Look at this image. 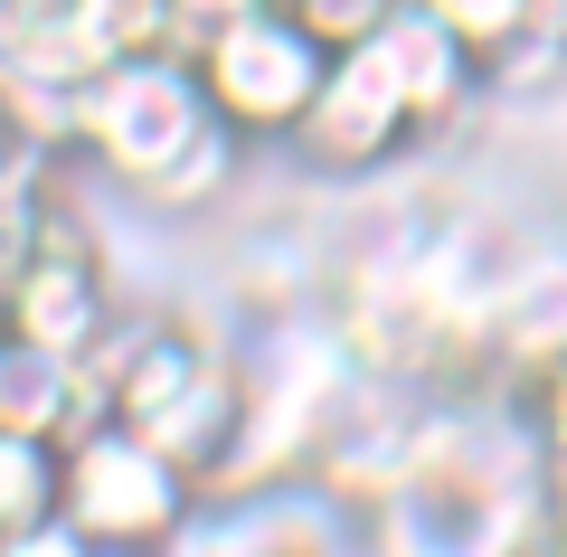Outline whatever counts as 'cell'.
<instances>
[{
  "label": "cell",
  "mask_w": 567,
  "mask_h": 557,
  "mask_svg": "<svg viewBox=\"0 0 567 557\" xmlns=\"http://www.w3.org/2000/svg\"><path fill=\"white\" fill-rule=\"evenodd\" d=\"M227 529H237V548H227V557H360V538H350L312 492L256 501V510H237Z\"/></svg>",
  "instance_id": "7"
},
{
  "label": "cell",
  "mask_w": 567,
  "mask_h": 557,
  "mask_svg": "<svg viewBox=\"0 0 567 557\" xmlns=\"http://www.w3.org/2000/svg\"><path fill=\"white\" fill-rule=\"evenodd\" d=\"M293 152H303L312 179H379V171H398V161L416 152V123L388 95V76L369 66V48L331 58V76H322V95H312Z\"/></svg>",
  "instance_id": "5"
},
{
  "label": "cell",
  "mask_w": 567,
  "mask_h": 557,
  "mask_svg": "<svg viewBox=\"0 0 567 557\" xmlns=\"http://www.w3.org/2000/svg\"><path fill=\"white\" fill-rule=\"evenodd\" d=\"M416 10L445 29V39L464 48L473 66H492V58H502V48L529 29V0H416Z\"/></svg>",
  "instance_id": "12"
},
{
  "label": "cell",
  "mask_w": 567,
  "mask_h": 557,
  "mask_svg": "<svg viewBox=\"0 0 567 557\" xmlns=\"http://www.w3.org/2000/svg\"><path fill=\"white\" fill-rule=\"evenodd\" d=\"M539 557H567V510H558V529H548V548Z\"/></svg>",
  "instance_id": "19"
},
{
  "label": "cell",
  "mask_w": 567,
  "mask_h": 557,
  "mask_svg": "<svg viewBox=\"0 0 567 557\" xmlns=\"http://www.w3.org/2000/svg\"><path fill=\"white\" fill-rule=\"evenodd\" d=\"M237 171H246V142L227 133V123H208V133L171 161V179H162L142 208H162V218H199V208H218L227 189H237Z\"/></svg>",
  "instance_id": "9"
},
{
  "label": "cell",
  "mask_w": 567,
  "mask_h": 557,
  "mask_svg": "<svg viewBox=\"0 0 567 557\" xmlns=\"http://www.w3.org/2000/svg\"><path fill=\"white\" fill-rule=\"evenodd\" d=\"M66 171H76V161L39 152V142H29L20 123L0 114V218H39V199H48V189H58Z\"/></svg>",
  "instance_id": "13"
},
{
  "label": "cell",
  "mask_w": 567,
  "mask_h": 557,
  "mask_svg": "<svg viewBox=\"0 0 567 557\" xmlns=\"http://www.w3.org/2000/svg\"><path fill=\"white\" fill-rule=\"evenodd\" d=\"M0 557H95V548H85V538L66 529L58 510H48V519H29V529H10V538H0Z\"/></svg>",
  "instance_id": "16"
},
{
  "label": "cell",
  "mask_w": 567,
  "mask_h": 557,
  "mask_svg": "<svg viewBox=\"0 0 567 557\" xmlns=\"http://www.w3.org/2000/svg\"><path fill=\"white\" fill-rule=\"evenodd\" d=\"M114 312L123 302H114L104 237L76 208V189L58 179V189L39 199V218H29V246H20V265H10V283H0V321H10V340L85 369V350L114 331Z\"/></svg>",
  "instance_id": "3"
},
{
  "label": "cell",
  "mask_w": 567,
  "mask_h": 557,
  "mask_svg": "<svg viewBox=\"0 0 567 557\" xmlns=\"http://www.w3.org/2000/svg\"><path fill=\"white\" fill-rule=\"evenodd\" d=\"M189 66H199L208 114H218L246 152H265V142L293 152V133H303L312 95H322V76H331V58L284 20L275 0L246 10V20H227V29H208V39L189 48Z\"/></svg>",
  "instance_id": "4"
},
{
  "label": "cell",
  "mask_w": 567,
  "mask_h": 557,
  "mask_svg": "<svg viewBox=\"0 0 567 557\" xmlns=\"http://www.w3.org/2000/svg\"><path fill=\"white\" fill-rule=\"evenodd\" d=\"M58 510V444L48 435H10L0 425V538Z\"/></svg>",
  "instance_id": "11"
},
{
  "label": "cell",
  "mask_w": 567,
  "mask_h": 557,
  "mask_svg": "<svg viewBox=\"0 0 567 557\" xmlns=\"http://www.w3.org/2000/svg\"><path fill=\"white\" fill-rule=\"evenodd\" d=\"M246 10H265V0H171V58H189V48H199L208 29L246 20Z\"/></svg>",
  "instance_id": "15"
},
{
  "label": "cell",
  "mask_w": 567,
  "mask_h": 557,
  "mask_svg": "<svg viewBox=\"0 0 567 557\" xmlns=\"http://www.w3.org/2000/svg\"><path fill=\"white\" fill-rule=\"evenodd\" d=\"M502 406H511V425L529 435L539 473L567 492V340L539 359V369H520V379H511V398H502Z\"/></svg>",
  "instance_id": "8"
},
{
  "label": "cell",
  "mask_w": 567,
  "mask_h": 557,
  "mask_svg": "<svg viewBox=\"0 0 567 557\" xmlns=\"http://www.w3.org/2000/svg\"><path fill=\"white\" fill-rule=\"evenodd\" d=\"M483 95H520V104H548L567 95V29H548L539 10H529V29L502 48V58L483 66Z\"/></svg>",
  "instance_id": "10"
},
{
  "label": "cell",
  "mask_w": 567,
  "mask_h": 557,
  "mask_svg": "<svg viewBox=\"0 0 567 557\" xmlns=\"http://www.w3.org/2000/svg\"><path fill=\"white\" fill-rule=\"evenodd\" d=\"M529 10H539V20H548V29H567V0H529Z\"/></svg>",
  "instance_id": "18"
},
{
  "label": "cell",
  "mask_w": 567,
  "mask_h": 557,
  "mask_svg": "<svg viewBox=\"0 0 567 557\" xmlns=\"http://www.w3.org/2000/svg\"><path fill=\"white\" fill-rule=\"evenodd\" d=\"M208 123L218 114H208V95H199V66L171 58V48L123 58V66H104V76L76 85V161L104 189H123V199H152L171 179V161H181Z\"/></svg>",
  "instance_id": "2"
},
{
  "label": "cell",
  "mask_w": 567,
  "mask_h": 557,
  "mask_svg": "<svg viewBox=\"0 0 567 557\" xmlns=\"http://www.w3.org/2000/svg\"><path fill=\"white\" fill-rule=\"evenodd\" d=\"M369 66L388 76V95L406 104V123H416V142H435V133H454V123L483 104V66L464 58V48L445 39V29L425 20L416 0H398L379 20V39H369Z\"/></svg>",
  "instance_id": "6"
},
{
  "label": "cell",
  "mask_w": 567,
  "mask_h": 557,
  "mask_svg": "<svg viewBox=\"0 0 567 557\" xmlns=\"http://www.w3.org/2000/svg\"><path fill=\"white\" fill-rule=\"evenodd\" d=\"M58 519L95 557H181L199 538L208 501H199V473H181L152 435L104 416L76 444H58Z\"/></svg>",
  "instance_id": "1"
},
{
  "label": "cell",
  "mask_w": 567,
  "mask_h": 557,
  "mask_svg": "<svg viewBox=\"0 0 567 557\" xmlns=\"http://www.w3.org/2000/svg\"><path fill=\"white\" fill-rule=\"evenodd\" d=\"M20 66V29H10V0H0V76Z\"/></svg>",
  "instance_id": "17"
},
{
  "label": "cell",
  "mask_w": 567,
  "mask_h": 557,
  "mask_svg": "<svg viewBox=\"0 0 567 557\" xmlns=\"http://www.w3.org/2000/svg\"><path fill=\"white\" fill-rule=\"evenodd\" d=\"M284 20L303 29L312 48H322V58H350V48H369L379 39V20L388 10H398V0H275Z\"/></svg>",
  "instance_id": "14"
}]
</instances>
